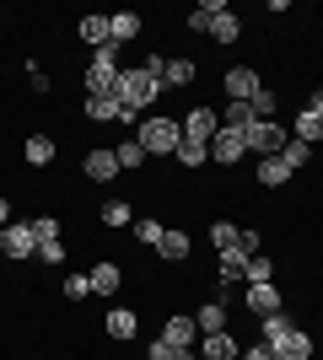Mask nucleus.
<instances>
[{
    "instance_id": "nucleus-1",
    "label": "nucleus",
    "mask_w": 323,
    "mask_h": 360,
    "mask_svg": "<svg viewBox=\"0 0 323 360\" xmlns=\"http://www.w3.org/2000/svg\"><path fill=\"white\" fill-rule=\"evenodd\" d=\"M162 97V81L156 75H146V65H129V70H119V108L124 119H146V103H156Z\"/></svg>"
},
{
    "instance_id": "nucleus-2",
    "label": "nucleus",
    "mask_w": 323,
    "mask_h": 360,
    "mask_svg": "<svg viewBox=\"0 0 323 360\" xmlns=\"http://www.w3.org/2000/svg\"><path fill=\"white\" fill-rule=\"evenodd\" d=\"M259 323H264V339H259V345L275 349V360H308L312 355V333H302L291 317L275 312V317H259Z\"/></svg>"
},
{
    "instance_id": "nucleus-3",
    "label": "nucleus",
    "mask_w": 323,
    "mask_h": 360,
    "mask_svg": "<svg viewBox=\"0 0 323 360\" xmlns=\"http://www.w3.org/2000/svg\"><path fill=\"white\" fill-rule=\"evenodd\" d=\"M135 140L146 146V156H172V150L184 146V124L167 119V113H146L135 124Z\"/></svg>"
},
{
    "instance_id": "nucleus-4",
    "label": "nucleus",
    "mask_w": 323,
    "mask_h": 360,
    "mask_svg": "<svg viewBox=\"0 0 323 360\" xmlns=\"http://www.w3.org/2000/svg\"><path fill=\"white\" fill-rule=\"evenodd\" d=\"M119 44H103L92 49V65H87V97H108V91H119Z\"/></svg>"
},
{
    "instance_id": "nucleus-5",
    "label": "nucleus",
    "mask_w": 323,
    "mask_h": 360,
    "mask_svg": "<svg viewBox=\"0 0 323 360\" xmlns=\"http://www.w3.org/2000/svg\"><path fill=\"white\" fill-rule=\"evenodd\" d=\"M248 150H253V156H280V150H286V140H291V129H286V124H275V119H259L253 124V129H248Z\"/></svg>"
},
{
    "instance_id": "nucleus-6",
    "label": "nucleus",
    "mask_w": 323,
    "mask_h": 360,
    "mask_svg": "<svg viewBox=\"0 0 323 360\" xmlns=\"http://www.w3.org/2000/svg\"><path fill=\"white\" fill-rule=\"evenodd\" d=\"M0 253L11 258V264H16V258H32V253H38V237H32V221H11L6 231H0Z\"/></svg>"
},
{
    "instance_id": "nucleus-7",
    "label": "nucleus",
    "mask_w": 323,
    "mask_h": 360,
    "mask_svg": "<svg viewBox=\"0 0 323 360\" xmlns=\"http://www.w3.org/2000/svg\"><path fill=\"white\" fill-rule=\"evenodd\" d=\"M221 86H227V97H232V103H253V97L264 91V81H259V70H253V65H232Z\"/></svg>"
},
{
    "instance_id": "nucleus-8",
    "label": "nucleus",
    "mask_w": 323,
    "mask_h": 360,
    "mask_svg": "<svg viewBox=\"0 0 323 360\" xmlns=\"http://www.w3.org/2000/svg\"><path fill=\"white\" fill-rule=\"evenodd\" d=\"M81 172H87L92 183H113V178H119V156H113V146H97V150H87Z\"/></svg>"
},
{
    "instance_id": "nucleus-9",
    "label": "nucleus",
    "mask_w": 323,
    "mask_h": 360,
    "mask_svg": "<svg viewBox=\"0 0 323 360\" xmlns=\"http://www.w3.org/2000/svg\"><path fill=\"white\" fill-rule=\"evenodd\" d=\"M243 156H248V140L237 135V129H215V140H210V162L232 167V162H243Z\"/></svg>"
},
{
    "instance_id": "nucleus-10",
    "label": "nucleus",
    "mask_w": 323,
    "mask_h": 360,
    "mask_svg": "<svg viewBox=\"0 0 323 360\" xmlns=\"http://www.w3.org/2000/svg\"><path fill=\"white\" fill-rule=\"evenodd\" d=\"M215 129H221V113H210V108H189V119H184V140H200V146H210Z\"/></svg>"
},
{
    "instance_id": "nucleus-11",
    "label": "nucleus",
    "mask_w": 323,
    "mask_h": 360,
    "mask_svg": "<svg viewBox=\"0 0 323 360\" xmlns=\"http://www.w3.org/2000/svg\"><path fill=\"white\" fill-rule=\"evenodd\" d=\"M280 307H286V296L275 290V280H270V285H248V312L253 317H275Z\"/></svg>"
},
{
    "instance_id": "nucleus-12",
    "label": "nucleus",
    "mask_w": 323,
    "mask_h": 360,
    "mask_svg": "<svg viewBox=\"0 0 323 360\" xmlns=\"http://www.w3.org/2000/svg\"><path fill=\"white\" fill-rule=\"evenodd\" d=\"M162 339H167V345H178V349H194L200 323H194V317H167V323H162Z\"/></svg>"
},
{
    "instance_id": "nucleus-13",
    "label": "nucleus",
    "mask_w": 323,
    "mask_h": 360,
    "mask_svg": "<svg viewBox=\"0 0 323 360\" xmlns=\"http://www.w3.org/2000/svg\"><path fill=\"white\" fill-rule=\"evenodd\" d=\"M103 328H108V339H135V328H140V317L129 312V307H108V317H103Z\"/></svg>"
},
{
    "instance_id": "nucleus-14",
    "label": "nucleus",
    "mask_w": 323,
    "mask_h": 360,
    "mask_svg": "<svg viewBox=\"0 0 323 360\" xmlns=\"http://www.w3.org/2000/svg\"><path fill=\"white\" fill-rule=\"evenodd\" d=\"M243 274H248V253L243 248H227L221 264H215V280H221V285H243Z\"/></svg>"
},
{
    "instance_id": "nucleus-15",
    "label": "nucleus",
    "mask_w": 323,
    "mask_h": 360,
    "mask_svg": "<svg viewBox=\"0 0 323 360\" xmlns=\"http://www.w3.org/2000/svg\"><path fill=\"white\" fill-rule=\"evenodd\" d=\"M291 129H296L291 140H302V146H318V140H323V119H318V113H312V108H296Z\"/></svg>"
},
{
    "instance_id": "nucleus-16",
    "label": "nucleus",
    "mask_w": 323,
    "mask_h": 360,
    "mask_svg": "<svg viewBox=\"0 0 323 360\" xmlns=\"http://www.w3.org/2000/svg\"><path fill=\"white\" fill-rule=\"evenodd\" d=\"M243 355V345L232 339V333H205V349H200V360H237Z\"/></svg>"
},
{
    "instance_id": "nucleus-17",
    "label": "nucleus",
    "mask_w": 323,
    "mask_h": 360,
    "mask_svg": "<svg viewBox=\"0 0 323 360\" xmlns=\"http://www.w3.org/2000/svg\"><path fill=\"white\" fill-rule=\"evenodd\" d=\"M156 253L167 258V264H184V258L194 253V242H189V231H162V242H156Z\"/></svg>"
},
{
    "instance_id": "nucleus-18",
    "label": "nucleus",
    "mask_w": 323,
    "mask_h": 360,
    "mask_svg": "<svg viewBox=\"0 0 323 360\" xmlns=\"http://www.w3.org/2000/svg\"><path fill=\"white\" fill-rule=\"evenodd\" d=\"M87 280H92V296H119V280H124V274H119V264H108V258H103Z\"/></svg>"
},
{
    "instance_id": "nucleus-19",
    "label": "nucleus",
    "mask_w": 323,
    "mask_h": 360,
    "mask_svg": "<svg viewBox=\"0 0 323 360\" xmlns=\"http://www.w3.org/2000/svg\"><path fill=\"white\" fill-rule=\"evenodd\" d=\"M140 27H146V22H140L135 11H119V16H108V32H113V44H129V38H140Z\"/></svg>"
},
{
    "instance_id": "nucleus-20",
    "label": "nucleus",
    "mask_w": 323,
    "mask_h": 360,
    "mask_svg": "<svg viewBox=\"0 0 323 360\" xmlns=\"http://www.w3.org/2000/svg\"><path fill=\"white\" fill-rule=\"evenodd\" d=\"M87 119H97V124H108V119H124L119 91H108V97H87Z\"/></svg>"
},
{
    "instance_id": "nucleus-21",
    "label": "nucleus",
    "mask_w": 323,
    "mask_h": 360,
    "mask_svg": "<svg viewBox=\"0 0 323 360\" xmlns=\"http://www.w3.org/2000/svg\"><path fill=\"white\" fill-rule=\"evenodd\" d=\"M81 44H92V49H103V44H113V32H108V16H81Z\"/></svg>"
},
{
    "instance_id": "nucleus-22",
    "label": "nucleus",
    "mask_w": 323,
    "mask_h": 360,
    "mask_svg": "<svg viewBox=\"0 0 323 360\" xmlns=\"http://www.w3.org/2000/svg\"><path fill=\"white\" fill-rule=\"evenodd\" d=\"M253 108L248 103H227V113H221V129H237V135H248V129H253Z\"/></svg>"
},
{
    "instance_id": "nucleus-23",
    "label": "nucleus",
    "mask_w": 323,
    "mask_h": 360,
    "mask_svg": "<svg viewBox=\"0 0 323 360\" xmlns=\"http://www.w3.org/2000/svg\"><path fill=\"white\" fill-rule=\"evenodd\" d=\"M259 183L264 188H280V183H291V167L280 162V156H264L259 162Z\"/></svg>"
},
{
    "instance_id": "nucleus-24",
    "label": "nucleus",
    "mask_w": 323,
    "mask_h": 360,
    "mask_svg": "<svg viewBox=\"0 0 323 360\" xmlns=\"http://www.w3.org/2000/svg\"><path fill=\"white\" fill-rule=\"evenodd\" d=\"M194 323H200V333H227V307L205 301V312H194Z\"/></svg>"
},
{
    "instance_id": "nucleus-25",
    "label": "nucleus",
    "mask_w": 323,
    "mask_h": 360,
    "mask_svg": "<svg viewBox=\"0 0 323 360\" xmlns=\"http://www.w3.org/2000/svg\"><path fill=\"white\" fill-rule=\"evenodd\" d=\"M113 156H119V172H135V167L146 162V146L129 135V140H119V146H113Z\"/></svg>"
},
{
    "instance_id": "nucleus-26",
    "label": "nucleus",
    "mask_w": 323,
    "mask_h": 360,
    "mask_svg": "<svg viewBox=\"0 0 323 360\" xmlns=\"http://www.w3.org/2000/svg\"><path fill=\"white\" fill-rule=\"evenodd\" d=\"M22 156H27L32 167H49V162H54V140H49V135H27V146H22Z\"/></svg>"
},
{
    "instance_id": "nucleus-27",
    "label": "nucleus",
    "mask_w": 323,
    "mask_h": 360,
    "mask_svg": "<svg viewBox=\"0 0 323 360\" xmlns=\"http://www.w3.org/2000/svg\"><path fill=\"white\" fill-rule=\"evenodd\" d=\"M172 156H178V167H189V172H194V167L210 162V146H200V140H184V146L172 150Z\"/></svg>"
},
{
    "instance_id": "nucleus-28",
    "label": "nucleus",
    "mask_w": 323,
    "mask_h": 360,
    "mask_svg": "<svg viewBox=\"0 0 323 360\" xmlns=\"http://www.w3.org/2000/svg\"><path fill=\"white\" fill-rule=\"evenodd\" d=\"M103 226H113V231H124V226H135V210H129L124 199H108V205H103Z\"/></svg>"
},
{
    "instance_id": "nucleus-29",
    "label": "nucleus",
    "mask_w": 323,
    "mask_h": 360,
    "mask_svg": "<svg viewBox=\"0 0 323 360\" xmlns=\"http://www.w3.org/2000/svg\"><path fill=\"white\" fill-rule=\"evenodd\" d=\"M210 38H215V44H237V38H243V22H237V16H215V22H210Z\"/></svg>"
},
{
    "instance_id": "nucleus-30",
    "label": "nucleus",
    "mask_w": 323,
    "mask_h": 360,
    "mask_svg": "<svg viewBox=\"0 0 323 360\" xmlns=\"http://www.w3.org/2000/svg\"><path fill=\"white\" fill-rule=\"evenodd\" d=\"M194 81V60H167V70H162V86H189Z\"/></svg>"
},
{
    "instance_id": "nucleus-31",
    "label": "nucleus",
    "mask_w": 323,
    "mask_h": 360,
    "mask_svg": "<svg viewBox=\"0 0 323 360\" xmlns=\"http://www.w3.org/2000/svg\"><path fill=\"white\" fill-rule=\"evenodd\" d=\"M243 280H248V285H270V280H275V264H270L264 253H253V258H248V274H243Z\"/></svg>"
},
{
    "instance_id": "nucleus-32",
    "label": "nucleus",
    "mask_w": 323,
    "mask_h": 360,
    "mask_svg": "<svg viewBox=\"0 0 323 360\" xmlns=\"http://www.w3.org/2000/svg\"><path fill=\"white\" fill-rule=\"evenodd\" d=\"M146 360H200L194 349H178V345H167V339H156L151 349H146Z\"/></svg>"
},
{
    "instance_id": "nucleus-33",
    "label": "nucleus",
    "mask_w": 323,
    "mask_h": 360,
    "mask_svg": "<svg viewBox=\"0 0 323 360\" xmlns=\"http://www.w3.org/2000/svg\"><path fill=\"white\" fill-rule=\"evenodd\" d=\"M237 237H243V226H232V221H215V226H210V242L221 248V253H227V248H237Z\"/></svg>"
},
{
    "instance_id": "nucleus-34",
    "label": "nucleus",
    "mask_w": 323,
    "mask_h": 360,
    "mask_svg": "<svg viewBox=\"0 0 323 360\" xmlns=\"http://www.w3.org/2000/svg\"><path fill=\"white\" fill-rule=\"evenodd\" d=\"M280 162H286V167L296 172V167H308V162H312V146H302V140H286V150H280Z\"/></svg>"
},
{
    "instance_id": "nucleus-35",
    "label": "nucleus",
    "mask_w": 323,
    "mask_h": 360,
    "mask_svg": "<svg viewBox=\"0 0 323 360\" xmlns=\"http://www.w3.org/2000/svg\"><path fill=\"white\" fill-rule=\"evenodd\" d=\"M248 108H253V119H275L280 97H275V91H270V86H264V91H259V97H253V103H248Z\"/></svg>"
},
{
    "instance_id": "nucleus-36",
    "label": "nucleus",
    "mask_w": 323,
    "mask_h": 360,
    "mask_svg": "<svg viewBox=\"0 0 323 360\" xmlns=\"http://www.w3.org/2000/svg\"><path fill=\"white\" fill-rule=\"evenodd\" d=\"M129 231H135V237L146 242V248H156V242H162V231H167V226H162V221H135V226H129Z\"/></svg>"
},
{
    "instance_id": "nucleus-37",
    "label": "nucleus",
    "mask_w": 323,
    "mask_h": 360,
    "mask_svg": "<svg viewBox=\"0 0 323 360\" xmlns=\"http://www.w3.org/2000/svg\"><path fill=\"white\" fill-rule=\"evenodd\" d=\"M38 258H44L49 269H60V264H65V242L60 237H54V242H38Z\"/></svg>"
},
{
    "instance_id": "nucleus-38",
    "label": "nucleus",
    "mask_w": 323,
    "mask_h": 360,
    "mask_svg": "<svg viewBox=\"0 0 323 360\" xmlns=\"http://www.w3.org/2000/svg\"><path fill=\"white\" fill-rule=\"evenodd\" d=\"M32 237H38V242H54V237H60V221H54V215H38V221H32Z\"/></svg>"
},
{
    "instance_id": "nucleus-39",
    "label": "nucleus",
    "mask_w": 323,
    "mask_h": 360,
    "mask_svg": "<svg viewBox=\"0 0 323 360\" xmlns=\"http://www.w3.org/2000/svg\"><path fill=\"white\" fill-rule=\"evenodd\" d=\"M65 296H70V301H87V296H92V280H87V274H70V280H65Z\"/></svg>"
},
{
    "instance_id": "nucleus-40",
    "label": "nucleus",
    "mask_w": 323,
    "mask_h": 360,
    "mask_svg": "<svg viewBox=\"0 0 323 360\" xmlns=\"http://www.w3.org/2000/svg\"><path fill=\"white\" fill-rule=\"evenodd\" d=\"M27 81H32V91H49V70H44V65L27 60Z\"/></svg>"
},
{
    "instance_id": "nucleus-41",
    "label": "nucleus",
    "mask_w": 323,
    "mask_h": 360,
    "mask_svg": "<svg viewBox=\"0 0 323 360\" xmlns=\"http://www.w3.org/2000/svg\"><path fill=\"white\" fill-rule=\"evenodd\" d=\"M237 360H275V349H270V345H248Z\"/></svg>"
},
{
    "instance_id": "nucleus-42",
    "label": "nucleus",
    "mask_w": 323,
    "mask_h": 360,
    "mask_svg": "<svg viewBox=\"0 0 323 360\" xmlns=\"http://www.w3.org/2000/svg\"><path fill=\"white\" fill-rule=\"evenodd\" d=\"M237 248H243V253L253 258V253H259V231H243V237H237Z\"/></svg>"
},
{
    "instance_id": "nucleus-43",
    "label": "nucleus",
    "mask_w": 323,
    "mask_h": 360,
    "mask_svg": "<svg viewBox=\"0 0 323 360\" xmlns=\"http://www.w3.org/2000/svg\"><path fill=\"white\" fill-rule=\"evenodd\" d=\"M308 108H312V113L323 119V91H312V97H308Z\"/></svg>"
},
{
    "instance_id": "nucleus-44",
    "label": "nucleus",
    "mask_w": 323,
    "mask_h": 360,
    "mask_svg": "<svg viewBox=\"0 0 323 360\" xmlns=\"http://www.w3.org/2000/svg\"><path fill=\"white\" fill-rule=\"evenodd\" d=\"M6 226H11V205H6V199H0V231H6Z\"/></svg>"
}]
</instances>
